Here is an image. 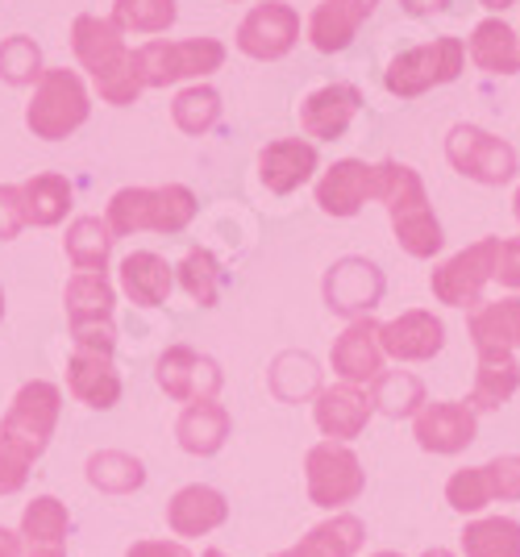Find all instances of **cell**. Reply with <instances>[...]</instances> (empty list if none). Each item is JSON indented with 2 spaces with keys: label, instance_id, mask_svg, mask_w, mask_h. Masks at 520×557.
<instances>
[{
  "label": "cell",
  "instance_id": "cell-36",
  "mask_svg": "<svg viewBox=\"0 0 520 557\" xmlns=\"http://www.w3.org/2000/svg\"><path fill=\"white\" fill-rule=\"evenodd\" d=\"M88 483L109 495H129L146 483V470L134 454H121V449H100L88 458Z\"/></svg>",
  "mask_w": 520,
  "mask_h": 557
},
{
  "label": "cell",
  "instance_id": "cell-45",
  "mask_svg": "<svg viewBox=\"0 0 520 557\" xmlns=\"http://www.w3.org/2000/svg\"><path fill=\"white\" fill-rule=\"evenodd\" d=\"M25 200L22 184H0V242H13L25 230Z\"/></svg>",
  "mask_w": 520,
  "mask_h": 557
},
{
  "label": "cell",
  "instance_id": "cell-46",
  "mask_svg": "<svg viewBox=\"0 0 520 557\" xmlns=\"http://www.w3.org/2000/svg\"><path fill=\"white\" fill-rule=\"evenodd\" d=\"M496 283L520 292V237H499L496 246Z\"/></svg>",
  "mask_w": 520,
  "mask_h": 557
},
{
  "label": "cell",
  "instance_id": "cell-13",
  "mask_svg": "<svg viewBox=\"0 0 520 557\" xmlns=\"http://www.w3.org/2000/svg\"><path fill=\"white\" fill-rule=\"evenodd\" d=\"M154 379L171 399L179 404H205V399H216L225 374L216 367L209 354H196L191 346H171L154 362Z\"/></svg>",
  "mask_w": 520,
  "mask_h": 557
},
{
  "label": "cell",
  "instance_id": "cell-32",
  "mask_svg": "<svg viewBox=\"0 0 520 557\" xmlns=\"http://www.w3.org/2000/svg\"><path fill=\"white\" fill-rule=\"evenodd\" d=\"M425 383L408 371H383L371 383V408L392 420H408L425 408Z\"/></svg>",
  "mask_w": 520,
  "mask_h": 557
},
{
  "label": "cell",
  "instance_id": "cell-50",
  "mask_svg": "<svg viewBox=\"0 0 520 557\" xmlns=\"http://www.w3.org/2000/svg\"><path fill=\"white\" fill-rule=\"evenodd\" d=\"M479 4H483V9H492V13H504V9H512L517 0H479Z\"/></svg>",
  "mask_w": 520,
  "mask_h": 557
},
{
  "label": "cell",
  "instance_id": "cell-31",
  "mask_svg": "<svg viewBox=\"0 0 520 557\" xmlns=\"http://www.w3.org/2000/svg\"><path fill=\"white\" fill-rule=\"evenodd\" d=\"M113 230L100 221V216H79L72 221V230L63 237V250L72 258L75 271H92V275H104L109 267V255H113Z\"/></svg>",
  "mask_w": 520,
  "mask_h": 557
},
{
  "label": "cell",
  "instance_id": "cell-44",
  "mask_svg": "<svg viewBox=\"0 0 520 557\" xmlns=\"http://www.w3.org/2000/svg\"><path fill=\"white\" fill-rule=\"evenodd\" d=\"M72 333L79 354L113 358V349H117V329H113V321H84V325H72Z\"/></svg>",
  "mask_w": 520,
  "mask_h": 557
},
{
  "label": "cell",
  "instance_id": "cell-28",
  "mask_svg": "<svg viewBox=\"0 0 520 557\" xmlns=\"http://www.w3.org/2000/svg\"><path fill=\"white\" fill-rule=\"evenodd\" d=\"M520 387V362L512 354H479V371H474L471 408L474 412H496L504 408Z\"/></svg>",
  "mask_w": 520,
  "mask_h": 557
},
{
  "label": "cell",
  "instance_id": "cell-19",
  "mask_svg": "<svg viewBox=\"0 0 520 557\" xmlns=\"http://www.w3.org/2000/svg\"><path fill=\"white\" fill-rule=\"evenodd\" d=\"M379 0H321L308 17V42L321 54H337L358 38L362 22L375 13Z\"/></svg>",
  "mask_w": 520,
  "mask_h": 557
},
{
  "label": "cell",
  "instance_id": "cell-23",
  "mask_svg": "<svg viewBox=\"0 0 520 557\" xmlns=\"http://www.w3.org/2000/svg\"><path fill=\"white\" fill-rule=\"evenodd\" d=\"M471 342L479 354H517L520 349V296L471 308Z\"/></svg>",
  "mask_w": 520,
  "mask_h": 557
},
{
  "label": "cell",
  "instance_id": "cell-20",
  "mask_svg": "<svg viewBox=\"0 0 520 557\" xmlns=\"http://www.w3.org/2000/svg\"><path fill=\"white\" fill-rule=\"evenodd\" d=\"M317 171V146L305 138H280L267 141L259 154V180L267 184V191L287 196L296 187H305Z\"/></svg>",
  "mask_w": 520,
  "mask_h": 557
},
{
  "label": "cell",
  "instance_id": "cell-48",
  "mask_svg": "<svg viewBox=\"0 0 520 557\" xmlns=\"http://www.w3.org/2000/svg\"><path fill=\"white\" fill-rule=\"evenodd\" d=\"M400 9L408 17H433V13H446L449 0H400Z\"/></svg>",
  "mask_w": 520,
  "mask_h": 557
},
{
  "label": "cell",
  "instance_id": "cell-29",
  "mask_svg": "<svg viewBox=\"0 0 520 557\" xmlns=\"http://www.w3.org/2000/svg\"><path fill=\"white\" fill-rule=\"evenodd\" d=\"M362 536H367V529L358 516H333L325 524H317L300 545H292L275 557H355L362 549Z\"/></svg>",
  "mask_w": 520,
  "mask_h": 557
},
{
  "label": "cell",
  "instance_id": "cell-7",
  "mask_svg": "<svg viewBox=\"0 0 520 557\" xmlns=\"http://www.w3.org/2000/svg\"><path fill=\"white\" fill-rule=\"evenodd\" d=\"M134 63L143 75V88H166L179 79H205V75L221 71L225 47L216 38H184V42L154 38L134 50Z\"/></svg>",
  "mask_w": 520,
  "mask_h": 557
},
{
  "label": "cell",
  "instance_id": "cell-5",
  "mask_svg": "<svg viewBox=\"0 0 520 557\" xmlns=\"http://www.w3.org/2000/svg\"><path fill=\"white\" fill-rule=\"evenodd\" d=\"M462 67H467V42L446 34V38H433V42H421V47L396 54L383 71V88L400 100H417L433 88L454 84Z\"/></svg>",
  "mask_w": 520,
  "mask_h": 557
},
{
  "label": "cell",
  "instance_id": "cell-10",
  "mask_svg": "<svg viewBox=\"0 0 520 557\" xmlns=\"http://www.w3.org/2000/svg\"><path fill=\"white\" fill-rule=\"evenodd\" d=\"M496 246L499 237H479L474 246H467L449 262H442L429 275L433 296L449 304V308H479L483 304V287L496 278Z\"/></svg>",
  "mask_w": 520,
  "mask_h": 557
},
{
  "label": "cell",
  "instance_id": "cell-8",
  "mask_svg": "<svg viewBox=\"0 0 520 557\" xmlns=\"http://www.w3.org/2000/svg\"><path fill=\"white\" fill-rule=\"evenodd\" d=\"M446 159L458 175L483 187H504L517 180V150L479 125H454L446 134Z\"/></svg>",
  "mask_w": 520,
  "mask_h": 557
},
{
  "label": "cell",
  "instance_id": "cell-33",
  "mask_svg": "<svg viewBox=\"0 0 520 557\" xmlns=\"http://www.w3.org/2000/svg\"><path fill=\"white\" fill-rule=\"evenodd\" d=\"M113 283L109 275H92V271H75L67 292H63V304H67V317L72 325H84V321H113Z\"/></svg>",
  "mask_w": 520,
  "mask_h": 557
},
{
  "label": "cell",
  "instance_id": "cell-26",
  "mask_svg": "<svg viewBox=\"0 0 520 557\" xmlns=\"http://www.w3.org/2000/svg\"><path fill=\"white\" fill-rule=\"evenodd\" d=\"M467 54L479 71L487 75H517L520 71V38L517 29L499 17H487V22L474 25L471 42H467Z\"/></svg>",
  "mask_w": 520,
  "mask_h": 557
},
{
  "label": "cell",
  "instance_id": "cell-37",
  "mask_svg": "<svg viewBox=\"0 0 520 557\" xmlns=\"http://www.w3.org/2000/svg\"><path fill=\"white\" fill-rule=\"evenodd\" d=\"M67 508L54 495H38L22 516V541H29L34 549H59L67 536Z\"/></svg>",
  "mask_w": 520,
  "mask_h": 557
},
{
  "label": "cell",
  "instance_id": "cell-53",
  "mask_svg": "<svg viewBox=\"0 0 520 557\" xmlns=\"http://www.w3.org/2000/svg\"><path fill=\"white\" fill-rule=\"evenodd\" d=\"M512 209H517V221H520V187H517V200H512Z\"/></svg>",
  "mask_w": 520,
  "mask_h": 557
},
{
  "label": "cell",
  "instance_id": "cell-49",
  "mask_svg": "<svg viewBox=\"0 0 520 557\" xmlns=\"http://www.w3.org/2000/svg\"><path fill=\"white\" fill-rule=\"evenodd\" d=\"M0 557H22V536L0 529Z\"/></svg>",
  "mask_w": 520,
  "mask_h": 557
},
{
  "label": "cell",
  "instance_id": "cell-55",
  "mask_svg": "<svg viewBox=\"0 0 520 557\" xmlns=\"http://www.w3.org/2000/svg\"><path fill=\"white\" fill-rule=\"evenodd\" d=\"M205 557H225V554H221V549H209V554H205Z\"/></svg>",
  "mask_w": 520,
  "mask_h": 557
},
{
  "label": "cell",
  "instance_id": "cell-52",
  "mask_svg": "<svg viewBox=\"0 0 520 557\" xmlns=\"http://www.w3.org/2000/svg\"><path fill=\"white\" fill-rule=\"evenodd\" d=\"M425 557H454V554H449V549H429Z\"/></svg>",
  "mask_w": 520,
  "mask_h": 557
},
{
  "label": "cell",
  "instance_id": "cell-22",
  "mask_svg": "<svg viewBox=\"0 0 520 557\" xmlns=\"http://www.w3.org/2000/svg\"><path fill=\"white\" fill-rule=\"evenodd\" d=\"M225 516H230V504H225V495L213 487H184L175 491V499L166 504V524H171V533L175 536H205L221 529L225 524Z\"/></svg>",
  "mask_w": 520,
  "mask_h": 557
},
{
  "label": "cell",
  "instance_id": "cell-3",
  "mask_svg": "<svg viewBox=\"0 0 520 557\" xmlns=\"http://www.w3.org/2000/svg\"><path fill=\"white\" fill-rule=\"evenodd\" d=\"M375 200L392 216V230H396V242L404 246V255L433 258L446 246V233H442L437 216L429 209L425 184L408 163H396V159L375 163Z\"/></svg>",
  "mask_w": 520,
  "mask_h": 557
},
{
  "label": "cell",
  "instance_id": "cell-11",
  "mask_svg": "<svg viewBox=\"0 0 520 557\" xmlns=\"http://www.w3.org/2000/svg\"><path fill=\"white\" fill-rule=\"evenodd\" d=\"M300 42V13L284 4V0H267L255 4L242 25H237V50L259 59V63H275L287 50Z\"/></svg>",
  "mask_w": 520,
  "mask_h": 557
},
{
  "label": "cell",
  "instance_id": "cell-9",
  "mask_svg": "<svg viewBox=\"0 0 520 557\" xmlns=\"http://www.w3.org/2000/svg\"><path fill=\"white\" fill-rule=\"evenodd\" d=\"M305 479H308V499L317 508H346L367 487L362 462L355 458V449L342 442L312 445L305 458Z\"/></svg>",
  "mask_w": 520,
  "mask_h": 557
},
{
  "label": "cell",
  "instance_id": "cell-24",
  "mask_svg": "<svg viewBox=\"0 0 520 557\" xmlns=\"http://www.w3.org/2000/svg\"><path fill=\"white\" fill-rule=\"evenodd\" d=\"M67 392L88 404V408H113L121 399V374L113 367V358H100V354H79L75 349L72 362H67Z\"/></svg>",
  "mask_w": 520,
  "mask_h": 557
},
{
  "label": "cell",
  "instance_id": "cell-51",
  "mask_svg": "<svg viewBox=\"0 0 520 557\" xmlns=\"http://www.w3.org/2000/svg\"><path fill=\"white\" fill-rule=\"evenodd\" d=\"M25 557H63V554H59V549H29Z\"/></svg>",
  "mask_w": 520,
  "mask_h": 557
},
{
  "label": "cell",
  "instance_id": "cell-21",
  "mask_svg": "<svg viewBox=\"0 0 520 557\" xmlns=\"http://www.w3.org/2000/svg\"><path fill=\"white\" fill-rule=\"evenodd\" d=\"M371 412H375V408H371V395L350 387V383L321 392L317 404H312V420H317V429H321L330 442H355L358 433L367 429Z\"/></svg>",
  "mask_w": 520,
  "mask_h": 557
},
{
  "label": "cell",
  "instance_id": "cell-40",
  "mask_svg": "<svg viewBox=\"0 0 520 557\" xmlns=\"http://www.w3.org/2000/svg\"><path fill=\"white\" fill-rule=\"evenodd\" d=\"M42 47L25 34H13L0 42V79L13 84V88H29L42 79Z\"/></svg>",
  "mask_w": 520,
  "mask_h": 557
},
{
  "label": "cell",
  "instance_id": "cell-35",
  "mask_svg": "<svg viewBox=\"0 0 520 557\" xmlns=\"http://www.w3.org/2000/svg\"><path fill=\"white\" fill-rule=\"evenodd\" d=\"M467 557H520V524L508 516H487L462 529Z\"/></svg>",
  "mask_w": 520,
  "mask_h": 557
},
{
  "label": "cell",
  "instance_id": "cell-42",
  "mask_svg": "<svg viewBox=\"0 0 520 557\" xmlns=\"http://www.w3.org/2000/svg\"><path fill=\"white\" fill-rule=\"evenodd\" d=\"M446 499L454 511H462V516H474V511H483L492 504V487H487V474H483V466H471V470H458L454 479L446 483Z\"/></svg>",
  "mask_w": 520,
  "mask_h": 557
},
{
  "label": "cell",
  "instance_id": "cell-2",
  "mask_svg": "<svg viewBox=\"0 0 520 557\" xmlns=\"http://www.w3.org/2000/svg\"><path fill=\"white\" fill-rule=\"evenodd\" d=\"M72 50L79 67L92 75L96 92L104 104H134L143 96V75L134 63V50L125 47L121 29L109 17L79 13L72 25Z\"/></svg>",
  "mask_w": 520,
  "mask_h": 557
},
{
  "label": "cell",
  "instance_id": "cell-39",
  "mask_svg": "<svg viewBox=\"0 0 520 557\" xmlns=\"http://www.w3.org/2000/svg\"><path fill=\"white\" fill-rule=\"evenodd\" d=\"M179 17L175 0H113V17L121 34H163Z\"/></svg>",
  "mask_w": 520,
  "mask_h": 557
},
{
  "label": "cell",
  "instance_id": "cell-14",
  "mask_svg": "<svg viewBox=\"0 0 520 557\" xmlns=\"http://www.w3.org/2000/svg\"><path fill=\"white\" fill-rule=\"evenodd\" d=\"M412 433H417V445L429 454H462L479 433V420H474L471 404L437 399L412 417Z\"/></svg>",
  "mask_w": 520,
  "mask_h": 557
},
{
  "label": "cell",
  "instance_id": "cell-41",
  "mask_svg": "<svg viewBox=\"0 0 520 557\" xmlns=\"http://www.w3.org/2000/svg\"><path fill=\"white\" fill-rule=\"evenodd\" d=\"M175 271H179V283H184V292H188L191 300L200 304V308H213L216 287H221V267H216V258L209 250L191 246Z\"/></svg>",
  "mask_w": 520,
  "mask_h": 557
},
{
  "label": "cell",
  "instance_id": "cell-56",
  "mask_svg": "<svg viewBox=\"0 0 520 557\" xmlns=\"http://www.w3.org/2000/svg\"><path fill=\"white\" fill-rule=\"evenodd\" d=\"M375 557H400V554H387V549H383V554H375Z\"/></svg>",
  "mask_w": 520,
  "mask_h": 557
},
{
  "label": "cell",
  "instance_id": "cell-1",
  "mask_svg": "<svg viewBox=\"0 0 520 557\" xmlns=\"http://www.w3.org/2000/svg\"><path fill=\"white\" fill-rule=\"evenodd\" d=\"M59 408H63V395L47 379H34L13 395L9 412L0 420V495L25 487L29 466L47 454L50 433L59 424Z\"/></svg>",
  "mask_w": 520,
  "mask_h": 557
},
{
  "label": "cell",
  "instance_id": "cell-54",
  "mask_svg": "<svg viewBox=\"0 0 520 557\" xmlns=\"http://www.w3.org/2000/svg\"><path fill=\"white\" fill-rule=\"evenodd\" d=\"M0 317H4V287H0Z\"/></svg>",
  "mask_w": 520,
  "mask_h": 557
},
{
  "label": "cell",
  "instance_id": "cell-16",
  "mask_svg": "<svg viewBox=\"0 0 520 557\" xmlns=\"http://www.w3.org/2000/svg\"><path fill=\"white\" fill-rule=\"evenodd\" d=\"M358 109H362V92H358L355 84H325V88L305 96L300 125H305L308 138L337 141L346 138V129H350V121L358 116Z\"/></svg>",
  "mask_w": 520,
  "mask_h": 557
},
{
  "label": "cell",
  "instance_id": "cell-38",
  "mask_svg": "<svg viewBox=\"0 0 520 557\" xmlns=\"http://www.w3.org/2000/svg\"><path fill=\"white\" fill-rule=\"evenodd\" d=\"M171 121L184 134L200 138V134H209L216 121H221V96L209 84H191V88H184V92L171 100Z\"/></svg>",
  "mask_w": 520,
  "mask_h": 557
},
{
  "label": "cell",
  "instance_id": "cell-12",
  "mask_svg": "<svg viewBox=\"0 0 520 557\" xmlns=\"http://www.w3.org/2000/svg\"><path fill=\"white\" fill-rule=\"evenodd\" d=\"M383 271L367 258H337L325 275V304L337 317H350V321H362L371 317L383 300Z\"/></svg>",
  "mask_w": 520,
  "mask_h": 557
},
{
  "label": "cell",
  "instance_id": "cell-15",
  "mask_svg": "<svg viewBox=\"0 0 520 557\" xmlns=\"http://www.w3.org/2000/svg\"><path fill=\"white\" fill-rule=\"evenodd\" d=\"M379 346L396 362H429L446 346V325L425 308H412V312H400L396 321L379 325Z\"/></svg>",
  "mask_w": 520,
  "mask_h": 557
},
{
  "label": "cell",
  "instance_id": "cell-17",
  "mask_svg": "<svg viewBox=\"0 0 520 557\" xmlns=\"http://www.w3.org/2000/svg\"><path fill=\"white\" fill-rule=\"evenodd\" d=\"M333 374L342 379V383H375L379 374H383V346H379V325L371 317H362V321H350L346 333L333 342Z\"/></svg>",
  "mask_w": 520,
  "mask_h": 557
},
{
  "label": "cell",
  "instance_id": "cell-30",
  "mask_svg": "<svg viewBox=\"0 0 520 557\" xmlns=\"http://www.w3.org/2000/svg\"><path fill=\"white\" fill-rule=\"evenodd\" d=\"M22 200H25V221L38 225V230H50V225H59L67 216V209H72V184L63 175H54V171H42V175H34V180L22 184Z\"/></svg>",
  "mask_w": 520,
  "mask_h": 557
},
{
  "label": "cell",
  "instance_id": "cell-47",
  "mask_svg": "<svg viewBox=\"0 0 520 557\" xmlns=\"http://www.w3.org/2000/svg\"><path fill=\"white\" fill-rule=\"evenodd\" d=\"M125 557H191V554L184 545H175V541H134Z\"/></svg>",
  "mask_w": 520,
  "mask_h": 557
},
{
  "label": "cell",
  "instance_id": "cell-18",
  "mask_svg": "<svg viewBox=\"0 0 520 557\" xmlns=\"http://www.w3.org/2000/svg\"><path fill=\"white\" fill-rule=\"evenodd\" d=\"M367 200H375V166L362 159H342L317 180V205L330 216H358Z\"/></svg>",
  "mask_w": 520,
  "mask_h": 557
},
{
  "label": "cell",
  "instance_id": "cell-4",
  "mask_svg": "<svg viewBox=\"0 0 520 557\" xmlns=\"http://www.w3.org/2000/svg\"><path fill=\"white\" fill-rule=\"evenodd\" d=\"M196 216V196L184 184L166 187H121L109 200L104 225L113 237H129V233H184Z\"/></svg>",
  "mask_w": 520,
  "mask_h": 557
},
{
  "label": "cell",
  "instance_id": "cell-43",
  "mask_svg": "<svg viewBox=\"0 0 520 557\" xmlns=\"http://www.w3.org/2000/svg\"><path fill=\"white\" fill-rule=\"evenodd\" d=\"M492 499H520V454H504L483 466Z\"/></svg>",
  "mask_w": 520,
  "mask_h": 557
},
{
  "label": "cell",
  "instance_id": "cell-34",
  "mask_svg": "<svg viewBox=\"0 0 520 557\" xmlns=\"http://www.w3.org/2000/svg\"><path fill=\"white\" fill-rule=\"evenodd\" d=\"M267 383H271L280 404H305V399L321 395V367L308 354H280Z\"/></svg>",
  "mask_w": 520,
  "mask_h": 557
},
{
  "label": "cell",
  "instance_id": "cell-6",
  "mask_svg": "<svg viewBox=\"0 0 520 557\" xmlns=\"http://www.w3.org/2000/svg\"><path fill=\"white\" fill-rule=\"evenodd\" d=\"M88 113H92V100H88L84 79L67 67H47L25 109V125L34 129V138L59 141L75 134L88 121Z\"/></svg>",
  "mask_w": 520,
  "mask_h": 557
},
{
  "label": "cell",
  "instance_id": "cell-25",
  "mask_svg": "<svg viewBox=\"0 0 520 557\" xmlns=\"http://www.w3.org/2000/svg\"><path fill=\"white\" fill-rule=\"evenodd\" d=\"M121 287L125 296L143 308H159L175 287V267L154 250H134L121 262Z\"/></svg>",
  "mask_w": 520,
  "mask_h": 557
},
{
  "label": "cell",
  "instance_id": "cell-27",
  "mask_svg": "<svg viewBox=\"0 0 520 557\" xmlns=\"http://www.w3.org/2000/svg\"><path fill=\"white\" fill-rule=\"evenodd\" d=\"M230 424H234L230 412L216 399H205V404H188L184 408V417L175 424V437L196 458H213L216 449L225 445V437H230Z\"/></svg>",
  "mask_w": 520,
  "mask_h": 557
}]
</instances>
